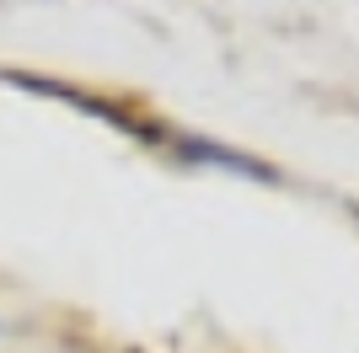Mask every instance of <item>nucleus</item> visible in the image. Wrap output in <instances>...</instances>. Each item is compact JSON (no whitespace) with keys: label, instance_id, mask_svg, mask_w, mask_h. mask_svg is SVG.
<instances>
[{"label":"nucleus","instance_id":"1","mask_svg":"<svg viewBox=\"0 0 359 353\" xmlns=\"http://www.w3.org/2000/svg\"><path fill=\"white\" fill-rule=\"evenodd\" d=\"M172 155L188 161V166H225V172H241V176H252V182H263V188L279 182V172H273L269 161H257V155H247V150H231V145H215V139H198V134L172 139Z\"/></svg>","mask_w":359,"mask_h":353}]
</instances>
